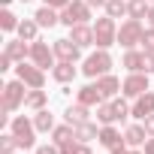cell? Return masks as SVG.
I'll return each mask as SVG.
<instances>
[{"label": "cell", "mask_w": 154, "mask_h": 154, "mask_svg": "<svg viewBox=\"0 0 154 154\" xmlns=\"http://www.w3.org/2000/svg\"><path fill=\"white\" fill-rule=\"evenodd\" d=\"M9 133H15V139H18V148H33L36 145V124H33V118H27V115H15L12 121H9Z\"/></svg>", "instance_id": "1"}, {"label": "cell", "mask_w": 154, "mask_h": 154, "mask_svg": "<svg viewBox=\"0 0 154 154\" xmlns=\"http://www.w3.org/2000/svg\"><path fill=\"white\" fill-rule=\"evenodd\" d=\"M109 69H112V54H109V48H97V51L88 54L85 63H82V72L88 75V79H100V75H106Z\"/></svg>", "instance_id": "2"}, {"label": "cell", "mask_w": 154, "mask_h": 154, "mask_svg": "<svg viewBox=\"0 0 154 154\" xmlns=\"http://www.w3.org/2000/svg\"><path fill=\"white\" fill-rule=\"evenodd\" d=\"M88 21H91V6H88V0H69V6L60 9V24H63V27L88 24Z\"/></svg>", "instance_id": "3"}, {"label": "cell", "mask_w": 154, "mask_h": 154, "mask_svg": "<svg viewBox=\"0 0 154 154\" xmlns=\"http://www.w3.org/2000/svg\"><path fill=\"white\" fill-rule=\"evenodd\" d=\"M115 42H118V24H115V18H109V15L97 18L94 21V45L97 48H109Z\"/></svg>", "instance_id": "4"}, {"label": "cell", "mask_w": 154, "mask_h": 154, "mask_svg": "<svg viewBox=\"0 0 154 154\" xmlns=\"http://www.w3.org/2000/svg\"><path fill=\"white\" fill-rule=\"evenodd\" d=\"M142 33H145L142 21H139V18H127V21L118 27V45H121L124 51H127V48H139Z\"/></svg>", "instance_id": "5"}, {"label": "cell", "mask_w": 154, "mask_h": 154, "mask_svg": "<svg viewBox=\"0 0 154 154\" xmlns=\"http://www.w3.org/2000/svg\"><path fill=\"white\" fill-rule=\"evenodd\" d=\"M27 91H30V88H27L21 79L6 82V85H3V112H15V109H21L24 100H27Z\"/></svg>", "instance_id": "6"}, {"label": "cell", "mask_w": 154, "mask_h": 154, "mask_svg": "<svg viewBox=\"0 0 154 154\" xmlns=\"http://www.w3.org/2000/svg\"><path fill=\"white\" fill-rule=\"evenodd\" d=\"M15 79H21L27 88H45V69L36 66L33 60L30 63L21 60V63H15Z\"/></svg>", "instance_id": "7"}, {"label": "cell", "mask_w": 154, "mask_h": 154, "mask_svg": "<svg viewBox=\"0 0 154 154\" xmlns=\"http://www.w3.org/2000/svg\"><path fill=\"white\" fill-rule=\"evenodd\" d=\"M30 60L42 69H54L57 63V54H54V45H48L45 39H33L30 42Z\"/></svg>", "instance_id": "8"}, {"label": "cell", "mask_w": 154, "mask_h": 154, "mask_svg": "<svg viewBox=\"0 0 154 154\" xmlns=\"http://www.w3.org/2000/svg\"><path fill=\"white\" fill-rule=\"evenodd\" d=\"M145 91H151V88H148V72H130L127 79H124L121 94H124L127 100H136V97H142Z\"/></svg>", "instance_id": "9"}, {"label": "cell", "mask_w": 154, "mask_h": 154, "mask_svg": "<svg viewBox=\"0 0 154 154\" xmlns=\"http://www.w3.org/2000/svg\"><path fill=\"white\" fill-rule=\"evenodd\" d=\"M54 54H57V60H72L75 63V60L82 57V48L66 36V39H54Z\"/></svg>", "instance_id": "10"}, {"label": "cell", "mask_w": 154, "mask_h": 154, "mask_svg": "<svg viewBox=\"0 0 154 154\" xmlns=\"http://www.w3.org/2000/svg\"><path fill=\"white\" fill-rule=\"evenodd\" d=\"M106 97H103V91L97 88V82L94 85H85V88H79V91H75V103H82V106H100Z\"/></svg>", "instance_id": "11"}, {"label": "cell", "mask_w": 154, "mask_h": 154, "mask_svg": "<svg viewBox=\"0 0 154 154\" xmlns=\"http://www.w3.org/2000/svg\"><path fill=\"white\" fill-rule=\"evenodd\" d=\"M121 66L127 72H145V51L142 48H127L121 57Z\"/></svg>", "instance_id": "12"}, {"label": "cell", "mask_w": 154, "mask_h": 154, "mask_svg": "<svg viewBox=\"0 0 154 154\" xmlns=\"http://www.w3.org/2000/svg\"><path fill=\"white\" fill-rule=\"evenodd\" d=\"M130 115H133V118H139V121H145L148 115H154V94H151V91H145L142 97H136V100H133Z\"/></svg>", "instance_id": "13"}, {"label": "cell", "mask_w": 154, "mask_h": 154, "mask_svg": "<svg viewBox=\"0 0 154 154\" xmlns=\"http://www.w3.org/2000/svg\"><path fill=\"white\" fill-rule=\"evenodd\" d=\"M69 39L79 48L94 45V24H75V27H69Z\"/></svg>", "instance_id": "14"}, {"label": "cell", "mask_w": 154, "mask_h": 154, "mask_svg": "<svg viewBox=\"0 0 154 154\" xmlns=\"http://www.w3.org/2000/svg\"><path fill=\"white\" fill-rule=\"evenodd\" d=\"M97 88L103 91V97H106V100H112V97H118V94H121V88H124V82L118 79V75H112V72H106V75H100V79H97Z\"/></svg>", "instance_id": "15"}, {"label": "cell", "mask_w": 154, "mask_h": 154, "mask_svg": "<svg viewBox=\"0 0 154 154\" xmlns=\"http://www.w3.org/2000/svg\"><path fill=\"white\" fill-rule=\"evenodd\" d=\"M3 51L15 60V63H21V60H30V42H24V39H9L6 45H3Z\"/></svg>", "instance_id": "16"}, {"label": "cell", "mask_w": 154, "mask_h": 154, "mask_svg": "<svg viewBox=\"0 0 154 154\" xmlns=\"http://www.w3.org/2000/svg\"><path fill=\"white\" fill-rule=\"evenodd\" d=\"M97 142H100L103 148H115V145H121V142H124V133H121L115 124H103V127H100Z\"/></svg>", "instance_id": "17"}, {"label": "cell", "mask_w": 154, "mask_h": 154, "mask_svg": "<svg viewBox=\"0 0 154 154\" xmlns=\"http://www.w3.org/2000/svg\"><path fill=\"white\" fill-rule=\"evenodd\" d=\"M75 72H79V69H75V63H72V60H57V63H54V69H51V79H54V82H60V85H69V82L75 79Z\"/></svg>", "instance_id": "18"}, {"label": "cell", "mask_w": 154, "mask_h": 154, "mask_svg": "<svg viewBox=\"0 0 154 154\" xmlns=\"http://www.w3.org/2000/svg\"><path fill=\"white\" fill-rule=\"evenodd\" d=\"M33 18H36L39 27H54V24H60V9H51V6L42 3V6L33 12Z\"/></svg>", "instance_id": "19"}, {"label": "cell", "mask_w": 154, "mask_h": 154, "mask_svg": "<svg viewBox=\"0 0 154 154\" xmlns=\"http://www.w3.org/2000/svg\"><path fill=\"white\" fill-rule=\"evenodd\" d=\"M124 142H127L130 148L145 145V142H148V130H145V124H130V127L124 130Z\"/></svg>", "instance_id": "20"}, {"label": "cell", "mask_w": 154, "mask_h": 154, "mask_svg": "<svg viewBox=\"0 0 154 154\" xmlns=\"http://www.w3.org/2000/svg\"><path fill=\"white\" fill-rule=\"evenodd\" d=\"M91 106H82V103H75V106H69L66 112H63V121L66 124H72V127H79V124H85V121H91Z\"/></svg>", "instance_id": "21"}, {"label": "cell", "mask_w": 154, "mask_h": 154, "mask_svg": "<svg viewBox=\"0 0 154 154\" xmlns=\"http://www.w3.org/2000/svg\"><path fill=\"white\" fill-rule=\"evenodd\" d=\"M45 106H48V91H42V88H30V91H27V100H24V109L39 112V109H45Z\"/></svg>", "instance_id": "22"}, {"label": "cell", "mask_w": 154, "mask_h": 154, "mask_svg": "<svg viewBox=\"0 0 154 154\" xmlns=\"http://www.w3.org/2000/svg\"><path fill=\"white\" fill-rule=\"evenodd\" d=\"M18 39H24V42H33V39H39L36 33H39V24H36V18H24V21H18Z\"/></svg>", "instance_id": "23"}, {"label": "cell", "mask_w": 154, "mask_h": 154, "mask_svg": "<svg viewBox=\"0 0 154 154\" xmlns=\"http://www.w3.org/2000/svg\"><path fill=\"white\" fill-rule=\"evenodd\" d=\"M151 12V0H127V18H148Z\"/></svg>", "instance_id": "24"}, {"label": "cell", "mask_w": 154, "mask_h": 154, "mask_svg": "<svg viewBox=\"0 0 154 154\" xmlns=\"http://www.w3.org/2000/svg\"><path fill=\"white\" fill-rule=\"evenodd\" d=\"M97 124H100V127H103V124H118V115H115L112 100H103V103L97 106Z\"/></svg>", "instance_id": "25"}, {"label": "cell", "mask_w": 154, "mask_h": 154, "mask_svg": "<svg viewBox=\"0 0 154 154\" xmlns=\"http://www.w3.org/2000/svg\"><path fill=\"white\" fill-rule=\"evenodd\" d=\"M33 124H36V130L39 133H51L57 124H54V115L48 112V109H39V112H33Z\"/></svg>", "instance_id": "26"}, {"label": "cell", "mask_w": 154, "mask_h": 154, "mask_svg": "<svg viewBox=\"0 0 154 154\" xmlns=\"http://www.w3.org/2000/svg\"><path fill=\"white\" fill-rule=\"evenodd\" d=\"M69 139H75V127H72V124L63 121V124H57V127L51 130V142H54V145H63V142H69Z\"/></svg>", "instance_id": "27"}, {"label": "cell", "mask_w": 154, "mask_h": 154, "mask_svg": "<svg viewBox=\"0 0 154 154\" xmlns=\"http://www.w3.org/2000/svg\"><path fill=\"white\" fill-rule=\"evenodd\" d=\"M97 136H100V127H97L94 121H85V124L75 127V139H79V142H91V139H97Z\"/></svg>", "instance_id": "28"}, {"label": "cell", "mask_w": 154, "mask_h": 154, "mask_svg": "<svg viewBox=\"0 0 154 154\" xmlns=\"http://www.w3.org/2000/svg\"><path fill=\"white\" fill-rule=\"evenodd\" d=\"M112 106H115V115H118V121L124 124L127 118H133L130 115V109H133V103H127V97L121 94V97H112Z\"/></svg>", "instance_id": "29"}, {"label": "cell", "mask_w": 154, "mask_h": 154, "mask_svg": "<svg viewBox=\"0 0 154 154\" xmlns=\"http://www.w3.org/2000/svg\"><path fill=\"white\" fill-rule=\"evenodd\" d=\"M60 154H94L88 142H79V139H69L60 145Z\"/></svg>", "instance_id": "30"}, {"label": "cell", "mask_w": 154, "mask_h": 154, "mask_svg": "<svg viewBox=\"0 0 154 154\" xmlns=\"http://www.w3.org/2000/svg\"><path fill=\"white\" fill-rule=\"evenodd\" d=\"M103 9L109 18H121V15H127V0H109Z\"/></svg>", "instance_id": "31"}, {"label": "cell", "mask_w": 154, "mask_h": 154, "mask_svg": "<svg viewBox=\"0 0 154 154\" xmlns=\"http://www.w3.org/2000/svg\"><path fill=\"white\" fill-rule=\"evenodd\" d=\"M15 151H18L15 133H3V136H0V154H15Z\"/></svg>", "instance_id": "32"}, {"label": "cell", "mask_w": 154, "mask_h": 154, "mask_svg": "<svg viewBox=\"0 0 154 154\" xmlns=\"http://www.w3.org/2000/svg\"><path fill=\"white\" fill-rule=\"evenodd\" d=\"M0 30H6V33L18 30V18H15L9 9H3V12H0Z\"/></svg>", "instance_id": "33"}, {"label": "cell", "mask_w": 154, "mask_h": 154, "mask_svg": "<svg viewBox=\"0 0 154 154\" xmlns=\"http://www.w3.org/2000/svg\"><path fill=\"white\" fill-rule=\"evenodd\" d=\"M139 48H142V51H154V27H145V33H142V42H139Z\"/></svg>", "instance_id": "34"}, {"label": "cell", "mask_w": 154, "mask_h": 154, "mask_svg": "<svg viewBox=\"0 0 154 154\" xmlns=\"http://www.w3.org/2000/svg\"><path fill=\"white\" fill-rule=\"evenodd\" d=\"M36 154H60V145L45 142V145H39V148H36Z\"/></svg>", "instance_id": "35"}, {"label": "cell", "mask_w": 154, "mask_h": 154, "mask_svg": "<svg viewBox=\"0 0 154 154\" xmlns=\"http://www.w3.org/2000/svg\"><path fill=\"white\" fill-rule=\"evenodd\" d=\"M12 63H15V60H12V57H9L6 51L0 54V72H6V69H12Z\"/></svg>", "instance_id": "36"}, {"label": "cell", "mask_w": 154, "mask_h": 154, "mask_svg": "<svg viewBox=\"0 0 154 154\" xmlns=\"http://www.w3.org/2000/svg\"><path fill=\"white\" fill-rule=\"evenodd\" d=\"M45 6H51V9H66L69 6V0H42Z\"/></svg>", "instance_id": "37"}, {"label": "cell", "mask_w": 154, "mask_h": 154, "mask_svg": "<svg viewBox=\"0 0 154 154\" xmlns=\"http://www.w3.org/2000/svg\"><path fill=\"white\" fill-rule=\"evenodd\" d=\"M145 72H154V51H145Z\"/></svg>", "instance_id": "38"}, {"label": "cell", "mask_w": 154, "mask_h": 154, "mask_svg": "<svg viewBox=\"0 0 154 154\" xmlns=\"http://www.w3.org/2000/svg\"><path fill=\"white\" fill-rule=\"evenodd\" d=\"M142 124H145V130H148V136H154V115H148V118H145Z\"/></svg>", "instance_id": "39"}, {"label": "cell", "mask_w": 154, "mask_h": 154, "mask_svg": "<svg viewBox=\"0 0 154 154\" xmlns=\"http://www.w3.org/2000/svg\"><path fill=\"white\" fill-rule=\"evenodd\" d=\"M106 3H109V0H88V6H91V9H100V6H106Z\"/></svg>", "instance_id": "40"}, {"label": "cell", "mask_w": 154, "mask_h": 154, "mask_svg": "<svg viewBox=\"0 0 154 154\" xmlns=\"http://www.w3.org/2000/svg\"><path fill=\"white\" fill-rule=\"evenodd\" d=\"M145 154H154V136H148V142H145Z\"/></svg>", "instance_id": "41"}, {"label": "cell", "mask_w": 154, "mask_h": 154, "mask_svg": "<svg viewBox=\"0 0 154 154\" xmlns=\"http://www.w3.org/2000/svg\"><path fill=\"white\" fill-rule=\"evenodd\" d=\"M148 27H154V3H151V12H148Z\"/></svg>", "instance_id": "42"}, {"label": "cell", "mask_w": 154, "mask_h": 154, "mask_svg": "<svg viewBox=\"0 0 154 154\" xmlns=\"http://www.w3.org/2000/svg\"><path fill=\"white\" fill-rule=\"evenodd\" d=\"M124 154H145V151H139V148H127Z\"/></svg>", "instance_id": "43"}, {"label": "cell", "mask_w": 154, "mask_h": 154, "mask_svg": "<svg viewBox=\"0 0 154 154\" xmlns=\"http://www.w3.org/2000/svg\"><path fill=\"white\" fill-rule=\"evenodd\" d=\"M0 3H3V6H9V3H12V0H0Z\"/></svg>", "instance_id": "44"}, {"label": "cell", "mask_w": 154, "mask_h": 154, "mask_svg": "<svg viewBox=\"0 0 154 154\" xmlns=\"http://www.w3.org/2000/svg\"><path fill=\"white\" fill-rule=\"evenodd\" d=\"M21 3H30V0H21Z\"/></svg>", "instance_id": "45"}, {"label": "cell", "mask_w": 154, "mask_h": 154, "mask_svg": "<svg viewBox=\"0 0 154 154\" xmlns=\"http://www.w3.org/2000/svg\"><path fill=\"white\" fill-rule=\"evenodd\" d=\"M151 3H154V0H151Z\"/></svg>", "instance_id": "46"}, {"label": "cell", "mask_w": 154, "mask_h": 154, "mask_svg": "<svg viewBox=\"0 0 154 154\" xmlns=\"http://www.w3.org/2000/svg\"><path fill=\"white\" fill-rule=\"evenodd\" d=\"M15 154H18V151H15Z\"/></svg>", "instance_id": "47"}]
</instances>
